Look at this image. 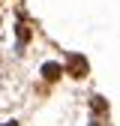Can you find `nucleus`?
<instances>
[{
  "label": "nucleus",
  "instance_id": "nucleus-1",
  "mask_svg": "<svg viewBox=\"0 0 120 126\" xmlns=\"http://www.w3.org/2000/svg\"><path fill=\"white\" fill-rule=\"evenodd\" d=\"M69 72H72V75H84V72H87V60L78 57V54H72V57H69Z\"/></svg>",
  "mask_w": 120,
  "mask_h": 126
},
{
  "label": "nucleus",
  "instance_id": "nucleus-2",
  "mask_svg": "<svg viewBox=\"0 0 120 126\" xmlns=\"http://www.w3.org/2000/svg\"><path fill=\"white\" fill-rule=\"evenodd\" d=\"M60 72H63V69H60L57 63H45V66H42V75H45V81H54V78H60Z\"/></svg>",
  "mask_w": 120,
  "mask_h": 126
},
{
  "label": "nucleus",
  "instance_id": "nucleus-3",
  "mask_svg": "<svg viewBox=\"0 0 120 126\" xmlns=\"http://www.w3.org/2000/svg\"><path fill=\"white\" fill-rule=\"evenodd\" d=\"M0 126H18V123H0Z\"/></svg>",
  "mask_w": 120,
  "mask_h": 126
}]
</instances>
